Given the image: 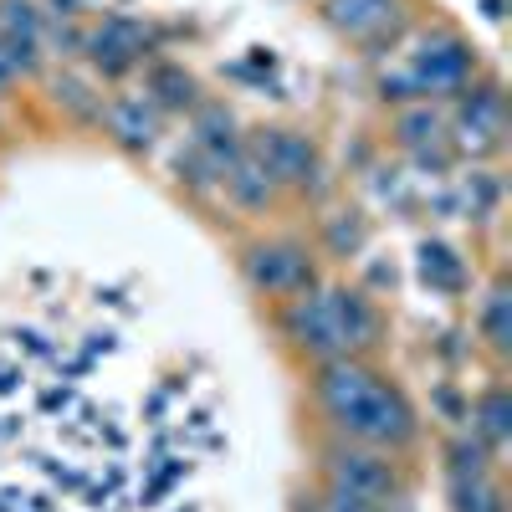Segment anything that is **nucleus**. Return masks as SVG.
Masks as SVG:
<instances>
[{
	"mask_svg": "<svg viewBox=\"0 0 512 512\" xmlns=\"http://www.w3.org/2000/svg\"><path fill=\"white\" fill-rule=\"evenodd\" d=\"M308 400L323 420V436L359 441L410 456L425 436V420L405 384L379 359H323L308 364Z\"/></svg>",
	"mask_w": 512,
	"mask_h": 512,
	"instance_id": "f257e3e1",
	"label": "nucleus"
},
{
	"mask_svg": "<svg viewBox=\"0 0 512 512\" xmlns=\"http://www.w3.org/2000/svg\"><path fill=\"white\" fill-rule=\"evenodd\" d=\"M272 313H277L282 344L303 364L374 359L390 344V313L379 308V297L369 287L344 282V277H323L313 292L292 297V303H282Z\"/></svg>",
	"mask_w": 512,
	"mask_h": 512,
	"instance_id": "f03ea898",
	"label": "nucleus"
},
{
	"mask_svg": "<svg viewBox=\"0 0 512 512\" xmlns=\"http://www.w3.org/2000/svg\"><path fill=\"white\" fill-rule=\"evenodd\" d=\"M482 77V57L456 26L436 21L415 31L400 47V67L379 72L374 88L384 103H451L456 93H466Z\"/></svg>",
	"mask_w": 512,
	"mask_h": 512,
	"instance_id": "7ed1b4c3",
	"label": "nucleus"
},
{
	"mask_svg": "<svg viewBox=\"0 0 512 512\" xmlns=\"http://www.w3.org/2000/svg\"><path fill=\"white\" fill-rule=\"evenodd\" d=\"M236 272H241L251 297L282 308V303H292V297H303L323 282V256L303 231H262V236L241 241Z\"/></svg>",
	"mask_w": 512,
	"mask_h": 512,
	"instance_id": "20e7f679",
	"label": "nucleus"
},
{
	"mask_svg": "<svg viewBox=\"0 0 512 512\" xmlns=\"http://www.w3.org/2000/svg\"><path fill=\"white\" fill-rule=\"evenodd\" d=\"M318 472H323L328 492H344V497H359V502H374V507H405L410 502V466L395 451L323 436Z\"/></svg>",
	"mask_w": 512,
	"mask_h": 512,
	"instance_id": "39448f33",
	"label": "nucleus"
},
{
	"mask_svg": "<svg viewBox=\"0 0 512 512\" xmlns=\"http://www.w3.org/2000/svg\"><path fill=\"white\" fill-rule=\"evenodd\" d=\"M446 144L466 164H492L507 154V93L492 72L446 103Z\"/></svg>",
	"mask_w": 512,
	"mask_h": 512,
	"instance_id": "423d86ee",
	"label": "nucleus"
},
{
	"mask_svg": "<svg viewBox=\"0 0 512 512\" xmlns=\"http://www.w3.org/2000/svg\"><path fill=\"white\" fill-rule=\"evenodd\" d=\"M313 16L333 41L359 47L364 57H384V47L400 52L415 26L410 0H313Z\"/></svg>",
	"mask_w": 512,
	"mask_h": 512,
	"instance_id": "0eeeda50",
	"label": "nucleus"
},
{
	"mask_svg": "<svg viewBox=\"0 0 512 512\" xmlns=\"http://www.w3.org/2000/svg\"><path fill=\"white\" fill-rule=\"evenodd\" d=\"M246 139L267 159V169L287 190V200H318L328 190V164H323V149H318V139L308 134V128L272 123V128H251Z\"/></svg>",
	"mask_w": 512,
	"mask_h": 512,
	"instance_id": "6e6552de",
	"label": "nucleus"
},
{
	"mask_svg": "<svg viewBox=\"0 0 512 512\" xmlns=\"http://www.w3.org/2000/svg\"><path fill=\"white\" fill-rule=\"evenodd\" d=\"M82 62L98 82H118L128 72H139L149 62V26L134 21V16H103L93 26H82Z\"/></svg>",
	"mask_w": 512,
	"mask_h": 512,
	"instance_id": "1a4fd4ad",
	"label": "nucleus"
},
{
	"mask_svg": "<svg viewBox=\"0 0 512 512\" xmlns=\"http://www.w3.org/2000/svg\"><path fill=\"white\" fill-rule=\"evenodd\" d=\"M390 144L415 164L431 169V175H446L456 164L451 144H446V103H400L390 113Z\"/></svg>",
	"mask_w": 512,
	"mask_h": 512,
	"instance_id": "9d476101",
	"label": "nucleus"
},
{
	"mask_svg": "<svg viewBox=\"0 0 512 512\" xmlns=\"http://www.w3.org/2000/svg\"><path fill=\"white\" fill-rule=\"evenodd\" d=\"M221 195H226V205L236 210V216H246V221H267V216H277V210L287 205V190L277 185V175L267 169V159L251 149V139L236 149V159L221 169V185H216Z\"/></svg>",
	"mask_w": 512,
	"mask_h": 512,
	"instance_id": "9b49d317",
	"label": "nucleus"
},
{
	"mask_svg": "<svg viewBox=\"0 0 512 512\" xmlns=\"http://www.w3.org/2000/svg\"><path fill=\"white\" fill-rule=\"evenodd\" d=\"M164 113L134 88V93H108V103H103V139L113 144V149H123V154H134V159H149L154 149H159V139H164Z\"/></svg>",
	"mask_w": 512,
	"mask_h": 512,
	"instance_id": "f8f14e48",
	"label": "nucleus"
},
{
	"mask_svg": "<svg viewBox=\"0 0 512 512\" xmlns=\"http://www.w3.org/2000/svg\"><path fill=\"white\" fill-rule=\"evenodd\" d=\"M241 144H246V134H241V118H236L231 103H221V98H200V103L190 108L185 149H190L195 159H205L210 169H216V180H221V169L236 159Z\"/></svg>",
	"mask_w": 512,
	"mask_h": 512,
	"instance_id": "ddd939ff",
	"label": "nucleus"
},
{
	"mask_svg": "<svg viewBox=\"0 0 512 512\" xmlns=\"http://www.w3.org/2000/svg\"><path fill=\"white\" fill-rule=\"evenodd\" d=\"M466 431H472L497 461L507 456V446H512V390L502 379H487L482 390L466 400Z\"/></svg>",
	"mask_w": 512,
	"mask_h": 512,
	"instance_id": "4468645a",
	"label": "nucleus"
},
{
	"mask_svg": "<svg viewBox=\"0 0 512 512\" xmlns=\"http://www.w3.org/2000/svg\"><path fill=\"white\" fill-rule=\"evenodd\" d=\"M472 328L482 338V349L507 364L512 354V287H507V272H492L487 287L477 292V308H472Z\"/></svg>",
	"mask_w": 512,
	"mask_h": 512,
	"instance_id": "2eb2a0df",
	"label": "nucleus"
},
{
	"mask_svg": "<svg viewBox=\"0 0 512 512\" xmlns=\"http://www.w3.org/2000/svg\"><path fill=\"white\" fill-rule=\"evenodd\" d=\"M47 98H52V108L67 118V123H82V128H98L103 123V93H98V82L88 77V72H77V67H57L52 77H47Z\"/></svg>",
	"mask_w": 512,
	"mask_h": 512,
	"instance_id": "dca6fc26",
	"label": "nucleus"
},
{
	"mask_svg": "<svg viewBox=\"0 0 512 512\" xmlns=\"http://www.w3.org/2000/svg\"><path fill=\"white\" fill-rule=\"evenodd\" d=\"M446 507L451 512H507V487L497 466H472V472H446Z\"/></svg>",
	"mask_w": 512,
	"mask_h": 512,
	"instance_id": "f3484780",
	"label": "nucleus"
},
{
	"mask_svg": "<svg viewBox=\"0 0 512 512\" xmlns=\"http://www.w3.org/2000/svg\"><path fill=\"white\" fill-rule=\"evenodd\" d=\"M164 118H180V113H190L195 103H200V82H195V72L185 67V62H154L149 72H144V88H139Z\"/></svg>",
	"mask_w": 512,
	"mask_h": 512,
	"instance_id": "a211bd4d",
	"label": "nucleus"
},
{
	"mask_svg": "<svg viewBox=\"0 0 512 512\" xmlns=\"http://www.w3.org/2000/svg\"><path fill=\"white\" fill-rule=\"evenodd\" d=\"M313 246H318V256H333V262H354V256L369 246L364 210H328Z\"/></svg>",
	"mask_w": 512,
	"mask_h": 512,
	"instance_id": "6ab92c4d",
	"label": "nucleus"
},
{
	"mask_svg": "<svg viewBox=\"0 0 512 512\" xmlns=\"http://www.w3.org/2000/svg\"><path fill=\"white\" fill-rule=\"evenodd\" d=\"M420 272H425V282H436V287H446V292H456V287H461V277H466L461 256H456V251H446V246H431V241L420 246Z\"/></svg>",
	"mask_w": 512,
	"mask_h": 512,
	"instance_id": "aec40b11",
	"label": "nucleus"
},
{
	"mask_svg": "<svg viewBox=\"0 0 512 512\" xmlns=\"http://www.w3.org/2000/svg\"><path fill=\"white\" fill-rule=\"evenodd\" d=\"M323 512H405V507H374V502H359V497H344V492H328L323 487Z\"/></svg>",
	"mask_w": 512,
	"mask_h": 512,
	"instance_id": "412c9836",
	"label": "nucleus"
},
{
	"mask_svg": "<svg viewBox=\"0 0 512 512\" xmlns=\"http://www.w3.org/2000/svg\"><path fill=\"white\" fill-rule=\"evenodd\" d=\"M21 82V72H16V62H11V52H6V41H0V93H11Z\"/></svg>",
	"mask_w": 512,
	"mask_h": 512,
	"instance_id": "4be33fe9",
	"label": "nucleus"
},
{
	"mask_svg": "<svg viewBox=\"0 0 512 512\" xmlns=\"http://www.w3.org/2000/svg\"><path fill=\"white\" fill-rule=\"evenodd\" d=\"M308 6H313V0H308Z\"/></svg>",
	"mask_w": 512,
	"mask_h": 512,
	"instance_id": "5701e85b",
	"label": "nucleus"
}]
</instances>
